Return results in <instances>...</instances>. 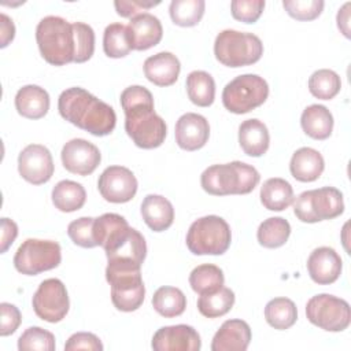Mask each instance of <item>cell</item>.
Here are the masks:
<instances>
[{"instance_id": "1", "label": "cell", "mask_w": 351, "mask_h": 351, "mask_svg": "<svg viewBox=\"0 0 351 351\" xmlns=\"http://www.w3.org/2000/svg\"><path fill=\"white\" fill-rule=\"evenodd\" d=\"M125 112V130L133 143L144 149L158 148L167 133L165 121L154 110L151 92L141 85H132L121 93Z\"/></svg>"}, {"instance_id": "2", "label": "cell", "mask_w": 351, "mask_h": 351, "mask_svg": "<svg viewBox=\"0 0 351 351\" xmlns=\"http://www.w3.org/2000/svg\"><path fill=\"white\" fill-rule=\"evenodd\" d=\"M58 110L63 119L97 137L110 134L117 125L114 108L80 86L60 93Z\"/></svg>"}, {"instance_id": "3", "label": "cell", "mask_w": 351, "mask_h": 351, "mask_svg": "<svg viewBox=\"0 0 351 351\" xmlns=\"http://www.w3.org/2000/svg\"><path fill=\"white\" fill-rule=\"evenodd\" d=\"M36 41L41 56L53 66L74 62L77 53L73 23L55 15L43 18L36 27Z\"/></svg>"}, {"instance_id": "4", "label": "cell", "mask_w": 351, "mask_h": 351, "mask_svg": "<svg viewBox=\"0 0 351 351\" xmlns=\"http://www.w3.org/2000/svg\"><path fill=\"white\" fill-rule=\"evenodd\" d=\"M259 180L261 176L254 166L239 160L213 165L200 176L202 188L215 196L247 195L255 189Z\"/></svg>"}, {"instance_id": "5", "label": "cell", "mask_w": 351, "mask_h": 351, "mask_svg": "<svg viewBox=\"0 0 351 351\" xmlns=\"http://www.w3.org/2000/svg\"><path fill=\"white\" fill-rule=\"evenodd\" d=\"M214 55L228 67H243L256 63L263 55L261 38L252 33L226 29L214 41Z\"/></svg>"}, {"instance_id": "6", "label": "cell", "mask_w": 351, "mask_h": 351, "mask_svg": "<svg viewBox=\"0 0 351 351\" xmlns=\"http://www.w3.org/2000/svg\"><path fill=\"white\" fill-rule=\"evenodd\" d=\"M230 241V228L218 215L196 219L186 233V247L195 255H222L228 251Z\"/></svg>"}, {"instance_id": "7", "label": "cell", "mask_w": 351, "mask_h": 351, "mask_svg": "<svg viewBox=\"0 0 351 351\" xmlns=\"http://www.w3.org/2000/svg\"><path fill=\"white\" fill-rule=\"evenodd\" d=\"M344 211L343 193L335 186L304 191L293 200V213L302 222L333 219Z\"/></svg>"}, {"instance_id": "8", "label": "cell", "mask_w": 351, "mask_h": 351, "mask_svg": "<svg viewBox=\"0 0 351 351\" xmlns=\"http://www.w3.org/2000/svg\"><path fill=\"white\" fill-rule=\"evenodd\" d=\"M269 96V85L256 74H243L228 82L222 90L223 107L233 114H245L262 106Z\"/></svg>"}, {"instance_id": "9", "label": "cell", "mask_w": 351, "mask_h": 351, "mask_svg": "<svg viewBox=\"0 0 351 351\" xmlns=\"http://www.w3.org/2000/svg\"><path fill=\"white\" fill-rule=\"evenodd\" d=\"M62 250L56 241L26 239L14 255L15 269L26 276H37L60 265Z\"/></svg>"}, {"instance_id": "10", "label": "cell", "mask_w": 351, "mask_h": 351, "mask_svg": "<svg viewBox=\"0 0 351 351\" xmlns=\"http://www.w3.org/2000/svg\"><path fill=\"white\" fill-rule=\"evenodd\" d=\"M103 250L111 265L141 267L147 256L144 236L134 228H130L128 222L111 233Z\"/></svg>"}, {"instance_id": "11", "label": "cell", "mask_w": 351, "mask_h": 351, "mask_svg": "<svg viewBox=\"0 0 351 351\" xmlns=\"http://www.w3.org/2000/svg\"><path fill=\"white\" fill-rule=\"evenodd\" d=\"M307 319L328 332H341L351 322L350 304L337 296L329 293H318L306 304Z\"/></svg>"}, {"instance_id": "12", "label": "cell", "mask_w": 351, "mask_h": 351, "mask_svg": "<svg viewBox=\"0 0 351 351\" xmlns=\"http://www.w3.org/2000/svg\"><path fill=\"white\" fill-rule=\"evenodd\" d=\"M106 280L111 285V300L117 310L130 313L143 304L145 287L141 269H106Z\"/></svg>"}, {"instance_id": "13", "label": "cell", "mask_w": 351, "mask_h": 351, "mask_svg": "<svg viewBox=\"0 0 351 351\" xmlns=\"http://www.w3.org/2000/svg\"><path fill=\"white\" fill-rule=\"evenodd\" d=\"M33 310L43 321L55 324L62 321L70 308V300L64 284L59 278L44 280L32 299Z\"/></svg>"}, {"instance_id": "14", "label": "cell", "mask_w": 351, "mask_h": 351, "mask_svg": "<svg viewBox=\"0 0 351 351\" xmlns=\"http://www.w3.org/2000/svg\"><path fill=\"white\" fill-rule=\"evenodd\" d=\"M137 178L123 166H108L97 180V188L101 197L110 203H126L137 192Z\"/></svg>"}, {"instance_id": "15", "label": "cell", "mask_w": 351, "mask_h": 351, "mask_svg": "<svg viewBox=\"0 0 351 351\" xmlns=\"http://www.w3.org/2000/svg\"><path fill=\"white\" fill-rule=\"evenodd\" d=\"M53 160L49 149L41 144L26 145L18 156V171L23 180L33 185H41L53 176Z\"/></svg>"}, {"instance_id": "16", "label": "cell", "mask_w": 351, "mask_h": 351, "mask_svg": "<svg viewBox=\"0 0 351 351\" xmlns=\"http://www.w3.org/2000/svg\"><path fill=\"white\" fill-rule=\"evenodd\" d=\"M60 158L64 169L78 176L92 174L101 160L99 148L85 138L67 141L62 148Z\"/></svg>"}, {"instance_id": "17", "label": "cell", "mask_w": 351, "mask_h": 351, "mask_svg": "<svg viewBox=\"0 0 351 351\" xmlns=\"http://www.w3.org/2000/svg\"><path fill=\"white\" fill-rule=\"evenodd\" d=\"M151 347L155 351H199L202 340L193 326L178 324L158 329Z\"/></svg>"}, {"instance_id": "18", "label": "cell", "mask_w": 351, "mask_h": 351, "mask_svg": "<svg viewBox=\"0 0 351 351\" xmlns=\"http://www.w3.org/2000/svg\"><path fill=\"white\" fill-rule=\"evenodd\" d=\"M176 143L185 151H196L206 145L210 136L208 121L196 112L181 115L176 123Z\"/></svg>"}, {"instance_id": "19", "label": "cell", "mask_w": 351, "mask_h": 351, "mask_svg": "<svg viewBox=\"0 0 351 351\" xmlns=\"http://www.w3.org/2000/svg\"><path fill=\"white\" fill-rule=\"evenodd\" d=\"M343 269L340 255L330 247L315 248L307 259V270L311 280L319 285L335 282Z\"/></svg>"}, {"instance_id": "20", "label": "cell", "mask_w": 351, "mask_h": 351, "mask_svg": "<svg viewBox=\"0 0 351 351\" xmlns=\"http://www.w3.org/2000/svg\"><path fill=\"white\" fill-rule=\"evenodd\" d=\"M128 27V36L132 49L145 51L160 43L163 36V27L160 21L148 12H141L130 18Z\"/></svg>"}, {"instance_id": "21", "label": "cell", "mask_w": 351, "mask_h": 351, "mask_svg": "<svg viewBox=\"0 0 351 351\" xmlns=\"http://www.w3.org/2000/svg\"><path fill=\"white\" fill-rule=\"evenodd\" d=\"M251 341V328L243 319H226L211 341V351H245Z\"/></svg>"}, {"instance_id": "22", "label": "cell", "mask_w": 351, "mask_h": 351, "mask_svg": "<svg viewBox=\"0 0 351 351\" xmlns=\"http://www.w3.org/2000/svg\"><path fill=\"white\" fill-rule=\"evenodd\" d=\"M181 63L171 52H158L144 62V74L149 82L158 86L173 85L180 75Z\"/></svg>"}, {"instance_id": "23", "label": "cell", "mask_w": 351, "mask_h": 351, "mask_svg": "<svg viewBox=\"0 0 351 351\" xmlns=\"http://www.w3.org/2000/svg\"><path fill=\"white\" fill-rule=\"evenodd\" d=\"M140 211L145 225L154 232H163L173 225V204L162 195H147L143 199Z\"/></svg>"}, {"instance_id": "24", "label": "cell", "mask_w": 351, "mask_h": 351, "mask_svg": "<svg viewBox=\"0 0 351 351\" xmlns=\"http://www.w3.org/2000/svg\"><path fill=\"white\" fill-rule=\"evenodd\" d=\"M325 169L322 155L310 147L296 149L289 162V171L292 177L302 182H313L319 178Z\"/></svg>"}, {"instance_id": "25", "label": "cell", "mask_w": 351, "mask_h": 351, "mask_svg": "<svg viewBox=\"0 0 351 351\" xmlns=\"http://www.w3.org/2000/svg\"><path fill=\"white\" fill-rule=\"evenodd\" d=\"M15 108L25 118L40 119L49 110V95L38 85H25L15 95Z\"/></svg>"}, {"instance_id": "26", "label": "cell", "mask_w": 351, "mask_h": 351, "mask_svg": "<svg viewBox=\"0 0 351 351\" xmlns=\"http://www.w3.org/2000/svg\"><path fill=\"white\" fill-rule=\"evenodd\" d=\"M239 143L248 156H262L269 149L270 136L266 125L256 119H245L239 126Z\"/></svg>"}, {"instance_id": "27", "label": "cell", "mask_w": 351, "mask_h": 351, "mask_svg": "<svg viewBox=\"0 0 351 351\" xmlns=\"http://www.w3.org/2000/svg\"><path fill=\"white\" fill-rule=\"evenodd\" d=\"M303 132L314 140H325L333 130V115L322 104H311L306 107L300 117Z\"/></svg>"}, {"instance_id": "28", "label": "cell", "mask_w": 351, "mask_h": 351, "mask_svg": "<svg viewBox=\"0 0 351 351\" xmlns=\"http://www.w3.org/2000/svg\"><path fill=\"white\" fill-rule=\"evenodd\" d=\"M261 202L270 211H282L292 204L293 189L284 178H269L261 186Z\"/></svg>"}, {"instance_id": "29", "label": "cell", "mask_w": 351, "mask_h": 351, "mask_svg": "<svg viewBox=\"0 0 351 351\" xmlns=\"http://www.w3.org/2000/svg\"><path fill=\"white\" fill-rule=\"evenodd\" d=\"M86 200L85 188L75 181H59L52 189V203L63 213H73L80 210Z\"/></svg>"}, {"instance_id": "30", "label": "cell", "mask_w": 351, "mask_h": 351, "mask_svg": "<svg viewBox=\"0 0 351 351\" xmlns=\"http://www.w3.org/2000/svg\"><path fill=\"white\" fill-rule=\"evenodd\" d=\"M186 93L189 100L199 107H208L215 99L214 78L202 70H195L186 77Z\"/></svg>"}, {"instance_id": "31", "label": "cell", "mask_w": 351, "mask_h": 351, "mask_svg": "<svg viewBox=\"0 0 351 351\" xmlns=\"http://www.w3.org/2000/svg\"><path fill=\"white\" fill-rule=\"evenodd\" d=\"M152 306L162 317L173 318L185 311L186 298L184 292L176 287H160L152 296Z\"/></svg>"}, {"instance_id": "32", "label": "cell", "mask_w": 351, "mask_h": 351, "mask_svg": "<svg viewBox=\"0 0 351 351\" xmlns=\"http://www.w3.org/2000/svg\"><path fill=\"white\" fill-rule=\"evenodd\" d=\"M223 282L225 277L222 269L211 263L199 265L189 274V285L199 295L213 293L221 289Z\"/></svg>"}, {"instance_id": "33", "label": "cell", "mask_w": 351, "mask_h": 351, "mask_svg": "<svg viewBox=\"0 0 351 351\" xmlns=\"http://www.w3.org/2000/svg\"><path fill=\"white\" fill-rule=\"evenodd\" d=\"M265 318L271 328L285 330L296 322L298 308L288 298H274L265 307Z\"/></svg>"}, {"instance_id": "34", "label": "cell", "mask_w": 351, "mask_h": 351, "mask_svg": "<svg viewBox=\"0 0 351 351\" xmlns=\"http://www.w3.org/2000/svg\"><path fill=\"white\" fill-rule=\"evenodd\" d=\"M291 234V225L282 217H270L265 219L256 232L258 241L265 248H278L284 245Z\"/></svg>"}, {"instance_id": "35", "label": "cell", "mask_w": 351, "mask_h": 351, "mask_svg": "<svg viewBox=\"0 0 351 351\" xmlns=\"http://www.w3.org/2000/svg\"><path fill=\"white\" fill-rule=\"evenodd\" d=\"M234 304V292L230 288L222 287L221 289L200 295L197 299V310L207 318H218L230 311Z\"/></svg>"}, {"instance_id": "36", "label": "cell", "mask_w": 351, "mask_h": 351, "mask_svg": "<svg viewBox=\"0 0 351 351\" xmlns=\"http://www.w3.org/2000/svg\"><path fill=\"white\" fill-rule=\"evenodd\" d=\"M204 8V0H173L170 3L169 12L174 25L192 27L203 18Z\"/></svg>"}, {"instance_id": "37", "label": "cell", "mask_w": 351, "mask_h": 351, "mask_svg": "<svg viewBox=\"0 0 351 351\" xmlns=\"http://www.w3.org/2000/svg\"><path fill=\"white\" fill-rule=\"evenodd\" d=\"M341 88L340 77L336 71L329 69H321L314 71L308 78L310 93L321 100L333 99Z\"/></svg>"}, {"instance_id": "38", "label": "cell", "mask_w": 351, "mask_h": 351, "mask_svg": "<svg viewBox=\"0 0 351 351\" xmlns=\"http://www.w3.org/2000/svg\"><path fill=\"white\" fill-rule=\"evenodd\" d=\"M103 49L108 58H123L132 51L128 27L122 23H111L104 29Z\"/></svg>"}, {"instance_id": "39", "label": "cell", "mask_w": 351, "mask_h": 351, "mask_svg": "<svg viewBox=\"0 0 351 351\" xmlns=\"http://www.w3.org/2000/svg\"><path fill=\"white\" fill-rule=\"evenodd\" d=\"M55 347V336L40 326L27 328L18 339L19 351H53Z\"/></svg>"}, {"instance_id": "40", "label": "cell", "mask_w": 351, "mask_h": 351, "mask_svg": "<svg viewBox=\"0 0 351 351\" xmlns=\"http://www.w3.org/2000/svg\"><path fill=\"white\" fill-rule=\"evenodd\" d=\"M322 0H284L282 7L289 16L296 21H313L318 18L324 10Z\"/></svg>"}, {"instance_id": "41", "label": "cell", "mask_w": 351, "mask_h": 351, "mask_svg": "<svg viewBox=\"0 0 351 351\" xmlns=\"http://www.w3.org/2000/svg\"><path fill=\"white\" fill-rule=\"evenodd\" d=\"M75 32L77 53L74 63H84L89 60L95 52V32L93 29L84 22H73Z\"/></svg>"}, {"instance_id": "42", "label": "cell", "mask_w": 351, "mask_h": 351, "mask_svg": "<svg viewBox=\"0 0 351 351\" xmlns=\"http://www.w3.org/2000/svg\"><path fill=\"white\" fill-rule=\"evenodd\" d=\"M93 222L92 217H81L67 226V234L75 245L82 248H93L97 247L93 239Z\"/></svg>"}, {"instance_id": "43", "label": "cell", "mask_w": 351, "mask_h": 351, "mask_svg": "<svg viewBox=\"0 0 351 351\" xmlns=\"http://www.w3.org/2000/svg\"><path fill=\"white\" fill-rule=\"evenodd\" d=\"M263 0H233L230 3L232 16L244 23H255L263 12Z\"/></svg>"}, {"instance_id": "44", "label": "cell", "mask_w": 351, "mask_h": 351, "mask_svg": "<svg viewBox=\"0 0 351 351\" xmlns=\"http://www.w3.org/2000/svg\"><path fill=\"white\" fill-rule=\"evenodd\" d=\"M0 335L8 336L12 335L21 325L22 315L16 306L11 303H0Z\"/></svg>"}, {"instance_id": "45", "label": "cell", "mask_w": 351, "mask_h": 351, "mask_svg": "<svg viewBox=\"0 0 351 351\" xmlns=\"http://www.w3.org/2000/svg\"><path fill=\"white\" fill-rule=\"evenodd\" d=\"M64 350H90V351H101L103 344L100 339L90 332H78L69 337L64 344Z\"/></svg>"}, {"instance_id": "46", "label": "cell", "mask_w": 351, "mask_h": 351, "mask_svg": "<svg viewBox=\"0 0 351 351\" xmlns=\"http://www.w3.org/2000/svg\"><path fill=\"white\" fill-rule=\"evenodd\" d=\"M158 4H160L159 0H156V1H149V0H117V1H114L117 14L123 18H133V16L141 14V11L149 10Z\"/></svg>"}, {"instance_id": "47", "label": "cell", "mask_w": 351, "mask_h": 351, "mask_svg": "<svg viewBox=\"0 0 351 351\" xmlns=\"http://www.w3.org/2000/svg\"><path fill=\"white\" fill-rule=\"evenodd\" d=\"M18 236V226L10 218H1V241H0V252L4 254L14 240Z\"/></svg>"}, {"instance_id": "48", "label": "cell", "mask_w": 351, "mask_h": 351, "mask_svg": "<svg viewBox=\"0 0 351 351\" xmlns=\"http://www.w3.org/2000/svg\"><path fill=\"white\" fill-rule=\"evenodd\" d=\"M15 37V25L5 14L0 15V47L5 48Z\"/></svg>"}, {"instance_id": "49", "label": "cell", "mask_w": 351, "mask_h": 351, "mask_svg": "<svg viewBox=\"0 0 351 351\" xmlns=\"http://www.w3.org/2000/svg\"><path fill=\"white\" fill-rule=\"evenodd\" d=\"M350 5L351 3H346L337 12V27L339 30L347 37L350 38Z\"/></svg>"}]
</instances>
